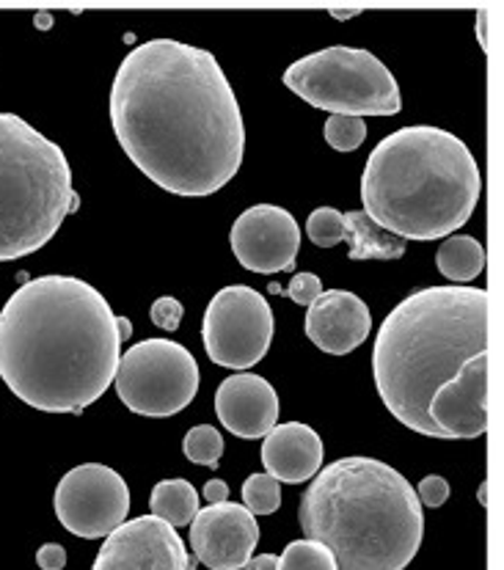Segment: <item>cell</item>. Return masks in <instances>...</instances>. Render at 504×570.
Wrapping results in <instances>:
<instances>
[{"instance_id":"obj_22","label":"cell","mask_w":504,"mask_h":570,"mask_svg":"<svg viewBox=\"0 0 504 570\" xmlns=\"http://www.w3.org/2000/svg\"><path fill=\"white\" fill-rule=\"evenodd\" d=\"M279 570H336V562L317 540H293L279 557Z\"/></svg>"},{"instance_id":"obj_34","label":"cell","mask_w":504,"mask_h":570,"mask_svg":"<svg viewBox=\"0 0 504 570\" xmlns=\"http://www.w3.org/2000/svg\"><path fill=\"white\" fill-rule=\"evenodd\" d=\"M332 14L336 17V20H347V17H353V14H358V9H332Z\"/></svg>"},{"instance_id":"obj_31","label":"cell","mask_w":504,"mask_h":570,"mask_svg":"<svg viewBox=\"0 0 504 570\" xmlns=\"http://www.w3.org/2000/svg\"><path fill=\"white\" fill-rule=\"evenodd\" d=\"M243 570H279V557L276 554H259L248 560V566Z\"/></svg>"},{"instance_id":"obj_30","label":"cell","mask_w":504,"mask_h":570,"mask_svg":"<svg viewBox=\"0 0 504 570\" xmlns=\"http://www.w3.org/2000/svg\"><path fill=\"white\" fill-rule=\"evenodd\" d=\"M205 499L210 504H221V502H229V485H226L224 480H210L205 485Z\"/></svg>"},{"instance_id":"obj_6","label":"cell","mask_w":504,"mask_h":570,"mask_svg":"<svg viewBox=\"0 0 504 570\" xmlns=\"http://www.w3.org/2000/svg\"><path fill=\"white\" fill-rule=\"evenodd\" d=\"M80 205L67 155L14 114H0V262L48 246Z\"/></svg>"},{"instance_id":"obj_7","label":"cell","mask_w":504,"mask_h":570,"mask_svg":"<svg viewBox=\"0 0 504 570\" xmlns=\"http://www.w3.org/2000/svg\"><path fill=\"white\" fill-rule=\"evenodd\" d=\"M284 86L332 116H394L403 108L392 69L362 48H326L298 58Z\"/></svg>"},{"instance_id":"obj_12","label":"cell","mask_w":504,"mask_h":570,"mask_svg":"<svg viewBox=\"0 0 504 570\" xmlns=\"http://www.w3.org/2000/svg\"><path fill=\"white\" fill-rule=\"evenodd\" d=\"M231 252L246 271H293L300 252V226L284 207L254 205L235 220L229 232Z\"/></svg>"},{"instance_id":"obj_1","label":"cell","mask_w":504,"mask_h":570,"mask_svg":"<svg viewBox=\"0 0 504 570\" xmlns=\"http://www.w3.org/2000/svg\"><path fill=\"white\" fill-rule=\"evenodd\" d=\"M111 125L127 157L155 185L205 199L243 166L246 127L210 50L177 39L138 45L116 69Z\"/></svg>"},{"instance_id":"obj_28","label":"cell","mask_w":504,"mask_h":570,"mask_svg":"<svg viewBox=\"0 0 504 570\" xmlns=\"http://www.w3.org/2000/svg\"><path fill=\"white\" fill-rule=\"evenodd\" d=\"M182 304L166 295V298H158L152 304V323L164 331H177L179 323H182Z\"/></svg>"},{"instance_id":"obj_8","label":"cell","mask_w":504,"mask_h":570,"mask_svg":"<svg viewBox=\"0 0 504 570\" xmlns=\"http://www.w3.org/2000/svg\"><path fill=\"white\" fill-rule=\"evenodd\" d=\"M116 394L138 416L168 419L194 403L199 364L194 353L171 340H144L119 358Z\"/></svg>"},{"instance_id":"obj_17","label":"cell","mask_w":504,"mask_h":570,"mask_svg":"<svg viewBox=\"0 0 504 570\" xmlns=\"http://www.w3.org/2000/svg\"><path fill=\"white\" fill-rule=\"evenodd\" d=\"M323 439L300 422L276 424L263 441V463L274 480L298 485L309 482L323 466Z\"/></svg>"},{"instance_id":"obj_9","label":"cell","mask_w":504,"mask_h":570,"mask_svg":"<svg viewBox=\"0 0 504 570\" xmlns=\"http://www.w3.org/2000/svg\"><path fill=\"white\" fill-rule=\"evenodd\" d=\"M274 331V312L265 295L246 284H231L218 289L207 304L201 340L213 364L226 370H248L268 356Z\"/></svg>"},{"instance_id":"obj_11","label":"cell","mask_w":504,"mask_h":570,"mask_svg":"<svg viewBox=\"0 0 504 570\" xmlns=\"http://www.w3.org/2000/svg\"><path fill=\"white\" fill-rule=\"evenodd\" d=\"M91 570H196L177 529L155 515L125 521L106 538Z\"/></svg>"},{"instance_id":"obj_33","label":"cell","mask_w":504,"mask_h":570,"mask_svg":"<svg viewBox=\"0 0 504 570\" xmlns=\"http://www.w3.org/2000/svg\"><path fill=\"white\" fill-rule=\"evenodd\" d=\"M477 31H480V45H483V50H488V33H485V11H480Z\"/></svg>"},{"instance_id":"obj_3","label":"cell","mask_w":504,"mask_h":570,"mask_svg":"<svg viewBox=\"0 0 504 570\" xmlns=\"http://www.w3.org/2000/svg\"><path fill=\"white\" fill-rule=\"evenodd\" d=\"M488 289L444 284L411 293L375 336L373 372L399 424L438 439L427 403L461 366L488 353Z\"/></svg>"},{"instance_id":"obj_25","label":"cell","mask_w":504,"mask_h":570,"mask_svg":"<svg viewBox=\"0 0 504 570\" xmlns=\"http://www.w3.org/2000/svg\"><path fill=\"white\" fill-rule=\"evenodd\" d=\"M309 240L320 248H334L336 243L345 240V226H342V213L334 207H320L306 220Z\"/></svg>"},{"instance_id":"obj_27","label":"cell","mask_w":504,"mask_h":570,"mask_svg":"<svg viewBox=\"0 0 504 570\" xmlns=\"http://www.w3.org/2000/svg\"><path fill=\"white\" fill-rule=\"evenodd\" d=\"M416 499H419V504H427V508H442L449 499V482L438 474L425 476L419 488H416Z\"/></svg>"},{"instance_id":"obj_13","label":"cell","mask_w":504,"mask_h":570,"mask_svg":"<svg viewBox=\"0 0 504 570\" xmlns=\"http://www.w3.org/2000/svg\"><path fill=\"white\" fill-rule=\"evenodd\" d=\"M259 543L257 515L243 504L221 502L190 521V549L210 570H243Z\"/></svg>"},{"instance_id":"obj_21","label":"cell","mask_w":504,"mask_h":570,"mask_svg":"<svg viewBox=\"0 0 504 570\" xmlns=\"http://www.w3.org/2000/svg\"><path fill=\"white\" fill-rule=\"evenodd\" d=\"M182 452L188 461L196 463V466L216 469L224 455L221 433H218L216 428H210V424H196V428H190L188 433H185Z\"/></svg>"},{"instance_id":"obj_14","label":"cell","mask_w":504,"mask_h":570,"mask_svg":"<svg viewBox=\"0 0 504 570\" xmlns=\"http://www.w3.org/2000/svg\"><path fill=\"white\" fill-rule=\"evenodd\" d=\"M438 439L472 441L488 430V353L461 366L427 403Z\"/></svg>"},{"instance_id":"obj_15","label":"cell","mask_w":504,"mask_h":570,"mask_svg":"<svg viewBox=\"0 0 504 570\" xmlns=\"http://www.w3.org/2000/svg\"><path fill=\"white\" fill-rule=\"evenodd\" d=\"M216 414L237 439H265L279 422V394L265 377L237 372L218 386Z\"/></svg>"},{"instance_id":"obj_18","label":"cell","mask_w":504,"mask_h":570,"mask_svg":"<svg viewBox=\"0 0 504 570\" xmlns=\"http://www.w3.org/2000/svg\"><path fill=\"white\" fill-rule=\"evenodd\" d=\"M345 243H350V259H399L405 254V240L381 229L364 209H350L342 215Z\"/></svg>"},{"instance_id":"obj_10","label":"cell","mask_w":504,"mask_h":570,"mask_svg":"<svg viewBox=\"0 0 504 570\" xmlns=\"http://www.w3.org/2000/svg\"><path fill=\"white\" fill-rule=\"evenodd\" d=\"M58 521L83 540L108 538L130 513V488L125 476L102 463H83L61 476L53 497Z\"/></svg>"},{"instance_id":"obj_2","label":"cell","mask_w":504,"mask_h":570,"mask_svg":"<svg viewBox=\"0 0 504 570\" xmlns=\"http://www.w3.org/2000/svg\"><path fill=\"white\" fill-rule=\"evenodd\" d=\"M119 358L116 314L83 278H31L0 309V377L45 414H83L108 392Z\"/></svg>"},{"instance_id":"obj_29","label":"cell","mask_w":504,"mask_h":570,"mask_svg":"<svg viewBox=\"0 0 504 570\" xmlns=\"http://www.w3.org/2000/svg\"><path fill=\"white\" fill-rule=\"evenodd\" d=\"M37 566L42 570H63L67 568V549L61 543H45L37 551Z\"/></svg>"},{"instance_id":"obj_5","label":"cell","mask_w":504,"mask_h":570,"mask_svg":"<svg viewBox=\"0 0 504 570\" xmlns=\"http://www.w3.org/2000/svg\"><path fill=\"white\" fill-rule=\"evenodd\" d=\"M300 529L332 551L336 570H405L425 534L411 482L375 458H342L300 499Z\"/></svg>"},{"instance_id":"obj_4","label":"cell","mask_w":504,"mask_h":570,"mask_svg":"<svg viewBox=\"0 0 504 570\" xmlns=\"http://www.w3.org/2000/svg\"><path fill=\"white\" fill-rule=\"evenodd\" d=\"M472 149L442 127H403L378 141L362 174L364 213L399 240L452 237L480 202Z\"/></svg>"},{"instance_id":"obj_32","label":"cell","mask_w":504,"mask_h":570,"mask_svg":"<svg viewBox=\"0 0 504 570\" xmlns=\"http://www.w3.org/2000/svg\"><path fill=\"white\" fill-rule=\"evenodd\" d=\"M116 328H119V336H121V342H125L127 336L132 334V325H130V320H127V317H116Z\"/></svg>"},{"instance_id":"obj_23","label":"cell","mask_w":504,"mask_h":570,"mask_svg":"<svg viewBox=\"0 0 504 570\" xmlns=\"http://www.w3.org/2000/svg\"><path fill=\"white\" fill-rule=\"evenodd\" d=\"M281 482L270 474H251L243 482V508L254 515H270L281 508Z\"/></svg>"},{"instance_id":"obj_24","label":"cell","mask_w":504,"mask_h":570,"mask_svg":"<svg viewBox=\"0 0 504 570\" xmlns=\"http://www.w3.org/2000/svg\"><path fill=\"white\" fill-rule=\"evenodd\" d=\"M367 138V125L358 116H332L326 121V141L336 153H353Z\"/></svg>"},{"instance_id":"obj_16","label":"cell","mask_w":504,"mask_h":570,"mask_svg":"<svg viewBox=\"0 0 504 570\" xmlns=\"http://www.w3.org/2000/svg\"><path fill=\"white\" fill-rule=\"evenodd\" d=\"M373 331L369 306L347 289H328L306 309V336L328 356H347Z\"/></svg>"},{"instance_id":"obj_20","label":"cell","mask_w":504,"mask_h":570,"mask_svg":"<svg viewBox=\"0 0 504 570\" xmlns=\"http://www.w3.org/2000/svg\"><path fill=\"white\" fill-rule=\"evenodd\" d=\"M438 273L449 278L452 284L474 282L485 271V248L483 243L468 235H452L442 243L436 254Z\"/></svg>"},{"instance_id":"obj_26","label":"cell","mask_w":504,"mask_h":570,"mask_svg":"<svg viewBox=\"0 0 504 570\" xmlns=\"http://www.w3.org/2000/svg\"><path fill=\"white\" fill-rule=\"evenodd\" d=\"M270 293H287L295 304L312 306L323 295V282L320 276H315V273H298V276H293V282H289L284 289L279 284H270Z\"/></svg>"},{"instance_id":"obj_19","label":"cell","mask_w":504,"mask_h":570,"mask_svg":"<svg viewBox=\"0 0 504 570\" xmlns=\"http://www.w3.org/2000/svg\"><path fill=\"white\" fill-rule=\"evenodd\" d=\"M149 508L155 519L166 521L168 527H188L199 513V493L188 480H164L152 488Z\"/></svg>"}]
</instances>
